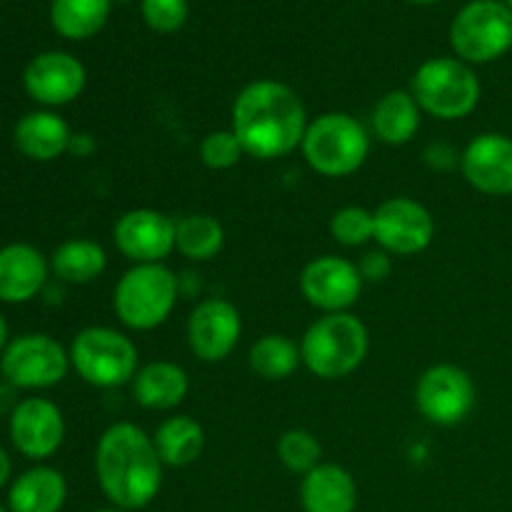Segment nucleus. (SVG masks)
I'll return each mask as SVG.
<instances>
[{
	"instance_id": "1",
	"label": "nucleus",
	"mask_w": 512,
	"mask_h": 512,
	"mask_svg": "<svg viewBox=\"0 0 512 512\" xmlns=\"http://www.w3.org/2000/svg\"><path fill=\"white\" fill-rule=\"evenodd\" d=\"M308 110L290 85L260 78L245 85L233 100L230 130L255 160H278L303 145Z\"/></svg>"
},
{
	"instance_id": "2",
	"label": "nucleus",
	"mask_w": 512,
	"mask_h": 512,
	"mask_svg": "<svg viewBox=\"0 0 512 512\" xmlns=\"http://www.w3.org/2000/svg\"><path fill=\"white\" fill-rule=\"evenodd\" d=\"M163 460L153 435L135 423H113L95 445V475L110 505L143 510L163 488Z\"/></svg>"
},
{
	"instance_id": "3",
	"label": "nucleus",
	"mask_w": 512,
	"mask_h": 512,
	"mask_svg": "<svg viewBox=\"0 0 512 512\" xmlns=\"http://www.w3.org/2000/svg\"><path fill=\"white\" fill-rule=\"evenodd\" d=\"M370 333L353 313L320 315L300 338L303 365L320 380H340L368 358Z\"/></svg>"
},
{
	"instance_id": "4",
	"label": "nucleus",
	"mask_w": 512,
	"mask_h": 512,
	"mask_svg": "<svg viewBox=\"0 0 512 512\" xmlns=\"http://www.w3.org/2000/svg\"><path fill=\"white\" fill-rule=\"evenodd\" d=\"M300 150L305 163L323 178H348L368 160L370 133L350 113L330 110L310 120Z\"/></svg>"
},
{
	"instance_id": "5",
	"label": "nucleus",
	"mask_w": 512,
	"mask_h": 512,
	"mask_svg": "<svg viewBox=\"0 0 512 512\" xmlns=\"http://www.w3.org/2000/svg\"><path fill=\"white\" fill-rule=\"evenodd\" d=\"M178 303V278L165 263L133 265L120 275L113 290V310L130 330H155L173 315Z\"/></svg>"
},
{
	"instance_id": "6",
	"label": "nucleus",
	"mask_w": 512,
	"mask_h": 512,
	"mask_svg": "<svg viewBox=\"0 0 512 512\" xmlns=\"http://www.w3.org/2000/svg\"><path fill=\"white\" fill-rule=\"evenodd\" d=\"M70 368L93 388H120L133 383L138 365V345L125 333L105 325H90L73 338L68 348Z\"/></svg>"
},
{
	"instance_id": "7",
	"label": "nucleus",
	"mask_w": 512,
	"mask_h": 512,
	"mask_svg": "<svg viewBox=\"0 0 512 512\" xmlns=\"http://www.w3.org/2000/svg\"><path fill=\"white\" fill-rule=\"evenodd\" d=\"M410 93L420 110L438 120H463L478 108L480 80L460 58H430L415 70Z\"/></svg>"
},
{
	"instance_id": "8",
	"label": "nucleus",
	"mask_w": 512,
	"mask_h": 512,
	"mask_svg": "<svg viewBox=\"0 0 512 512\" xmlns=\"http://www.w3.org/2000/svg\"><path fill=\"white\" fill-rule=\"evenodd\" d=\"M450 45L463 63H493L512 48V10L498 0H473L455 15Z\"/></svg>"
},
{
	"instance_id": "9",
	"label": "nucleus",
	"mask_w": 512,
	"mask_h": 512,
	"mask_svg": "<svg viewBox=\"0 0 512 512\" xmlns=\"http://www.w3.org/2000/svg\"><path fill=\"white\" fill-rule=\"evenodd\" d=\"M70 370V353L45 333H23L10 338L0 355V375L18 390H48Z\"/></svg>"
},
{
	"instance_id": "10",
	"label": "nucleus",
	"mask_w": 512,
	"mask_h": 512,
	"mask_svg": "<svg viewBox=\"0 0 512 512\" xmlns=\"http://www.w3.org/2000/svg\"><path fill=\"white\" fill-rule=\"evenodd\" d=\"M475 383L453 363L430 365L415 383V408L428 423L440 428L460 425L475 408Z\"/></svg>"
},
{
	"instance_id": "11",
	"label": "nucleus",
	"mask_w": 512,
	"mask_h": 512,
	"mask_svg": "<svg viewBox=\"0 0 512 512\" xmlns=\"http://www.w3.org/2000/svg\"><path fill=\"white\" fill-rule=\"evenodd\" d=\"M375 243L388 255H420L435 240V218L423 203L413 198H388L373 210Z\"/></svg>"
},
{
	"instance_id": "12",
	"label": "nucleus",
	"mask_w": 512,
	"mask_h": 512,
	"mask_svg": "<svg viewBox=\"0 0 512 512\" xmlns=\"http://www.w3.org/2000/svg\"><path fill=\"white\" fill-rule=\"evenodd\" d=\"M300 293L303 298L320 310L328 313H350L363 293V275L358 265L338 255H320L313 258L300 273Z\"/></svg>"
},
{
	"instance_id": "13",
	"label": "nucleus",
	"mask_w": 512,
	"mask_h": 512,
	"mask_svg": "<svg viewBox=\"0 0 512 512\" xmlns=\"http://www.w3.org/2000/svg\"><path fill=\"white\" fill-rule=\"evenodd\" d=\"M10 443L23 458L48 460L63 448L65 418L63 410L48 398H25L8 418Z\"/></svg>"
},
{
	"instance_id": "14",
	"label": "nucleus",
	"mask_w": 512,
	"mask_h": 512,
	"mask_svg": "<svg viewBox=\"0 0 512 512\" xmlns=\"http://www.w3.org/2000/svg\"><path fill=\"white\" fill-rule=\"evenodd\" d=\"M88 83L85 65L63 50L40 53L25 65L23 88L43 108H63L80 98Z\"/></svg>"
},
{
	"instance_id": "15",
	"label": "nucleus",
	"mask_w": 512,
	"mask_h": 512,
	"mask_svg": "<svg viewBox=\"0 0 512 512\" xmlns=\"http://www.w3.org/2000/svg\"><path fill=\"white\" fill-rule=\"evenodd\" d=\"M113 243L133 265L165 263L175 250V220L155 208H133L115 220Z\"/></svg>"
},
{
	"instance_id": "16",
	"label": "nucleus",
	"mask_w": 512,
	"mask_h": 512,
	"mask_svg": "<svg viewBox=\"0 0 512 512\" xmlns=\"http://www.w3.org/2000/svg\"><path fill=\"white\" fill-rule=\"evenodd\" d=\"M243 335L240 310L225 298H208L195 305L188 318V345L203 363L230 358Z\"/></svg>"
},
{
	"instance_id": "17",
	"label": "nucleus",
	"mask_w": 512,
	"mask_h": 512,
	"mask_svg": "<svg viewBox=\"0 0 512 512\" xmlns=\"http://www.w3.org/2000/svg\"><path fill=\"white\" fill-rule=\"evenodd\" d=\"M460 170L478 193L512 195V138L503 133L475 135L460 153Z\"/></svg>"
},
{
	"instance_id": "18",
	"label": "nucleus",
	"mask_w": 512,
	"mask_h": 512,
	"mask_svg": "<svg viewBox=\"0 0 512 512\" xmlns=\"http://www.w3.org/2000/svg\"><path fill=\"white\" fill-rule=\"evenodd\" d=\"M48 275L50 258H45L35 245H3L0 248V303H28L45 288Z\"/></svg>"
},
{
	"instance_id": "19",
	"label": "nucleus",
	"mask_w": 512,
	"mask_h": 512,
	"mask_svg": "<svg viewBox=\"0 0 512 512\" xmlns=\"http://www.w3.org/2000/svg\"><path fill=\"white\" fill-rule=\"evenodd\" d=\"M73 130L55 110L40 108L25 113L13 128V143L33 163H50L70 150Z\"/></svg>"
},
{
	"instance_id": "20",
	"label": "nucleus",
	"mask_w": 512,
	"mask_h": 512,
	"mask_svg": "<svg viewBox=\"0 0 512 512\" xmlns=\"http://www.w3.org/2000/svg\"><path fill=\"white\" fill-rule=\"evenodd\" d=\"M300 505L305 512H355L358 485L343 465L320 463L318 468L303 475Z\"/></svg>"
},
{
	"instance_id": "21",
	"label": "nucleus",
	"mask_w": 512,
	"mask_h": 512,
	"mask_svg": "<svg viewBox=\"0 0 512 512\" xmlns=\"http://www.w3.org/2000/svg\"><path fill=\"white\" fill-rule=\"evenodd\" d=\"M133 398L145 410H175L188 398V373L170 360H153L140 365L133 378Z\"/></svg>"
},
{
	"instance_id": "22",
	"label": "nucleus",
	"mask_w": 512,
	"mask_h": 512,
	"mask_svg": "<svg viewBox=\"0 0 512 512\" xmlns=\"http://www.w3.org/2000/svg\"><path fill=\"white\" fill-rule=\"evenodd\" d=\"M68 500L63 473L50 465H35L13 480L8 490L10 512H60Z\"/></svg>"
},
{
	"instance_id": "23",
	"label": "nucleus",
	"mask_w": 512,
	"mask_h": 512,
	"mask_svg": "<svg viewBox=\"0 0 512 512\" xmlns=\"http://www.w3.org/2000/svg\"><path fill=\"white\" fill-rule=\"evenodd\" d=\"M420 115L423 110L410 90H390L375 103L370 128L380 143L408 145L420 130Z\"/></svg>"
},
{
	"instance_id": "24",
	"label": "nucleus",
	"mask_w": 512,
	"mask_h": 512,
	"mask_svg": "<svg viewBox=\"0 0 512 512\" xmlns=\"http://www.w3.org/2000/svg\"><path fill=\"white\" fill-rule=\"evenodd\" d=\"M153 443L165 468H188L203 455L205 430L190 415H173L155 428Z\"/></svg>"
},
{
	"instance_id": "25",
	"label": "nucleus",
	"mask_w": 512,
	"mask_h": 512,
	"mask_svg": "<svg viewBox=\"0 0 512 512\" xmlns=\"http://www.w3.org/2000/svg\"><path fill=\"white\" fill-rule=\"evenodd\" d=\"M108 268V253L103 245L88 238H73L60 243L50 255V273L68 285H88Z\"/></svg>"
},
{
	"instance_id": "26",
	"label": "nucleus",
	"mask_w": 512,
	"mask_h": 512,
	"mask_svg": "<svg viewBox=\"0 0 512 512\" xmlns=\"http://www.w3.org/2000/svg\"><path fill=\"white\" fill-rule=\"evenodd\" d=\"M113 0H53L50 23L68 40H88L105 28Z\"/></svg>"
},
{
	"instance_id": "27",
	"label": "nucleus",
	"mask_w": 512,
	"mask_h": 512,
	"mask_svg": "<svg viewBox=\"0 0 512 512\" xmlns=\"http://www.w3.org/2000/svg\"><path fill=\"white\" fill-rule=\"evenodd\" d=\"M225 245V228L208 213H193L175 220V250L193 263L218 258Z\"/></svg>"
},
{
	"instance_id": "28",
	"label": "nucleus",
	"mask_w": 512,
	"mask_h": 512,
	"mask_svg": "<svg viewBox=\"0 0 512 512\" xmlns=\"http://www.w3.org/2000/svg\"><path fill=\"white\" fill-rule=\"evenodd\" d=\"M300 363H303V358H300V345L293 338H288V335L268 333L250 345V370L258 378L270 380V383L290 378L300 368Z\"/></svg>"
},
{
	"instance_id": "29",
	"label": "nucleus",
	"mask_w": 512,
	"mask_h": 512,
	"mask_svg": "<svg viewBox=\"0 0 512 512\" xmlns=\"http://www.w3.org/2000/svg\"><path fill=\"white\" fill-rule=\"evenodd\" d=\"M275 453H278V460L283 463V468L295 475H308L310 470L323 463L320 460L323 458V445L305 428L285 430L278 438Z\"/></svg>"
},
{
	"instance_id": "30",
	"label": "nucleus",
	"mask_w": 512,
	"mask_h": 512,
	"mask_svg": "<svg viewBox=\"0 0 512 512\" xmlns=\"http://www.w3.org/2000/svg\"><path fill=\"white\" fill-rule=\"evenodd\" d=\"M330 235L345 248H363L375 240V213L363 205H345L330 218Z\"/></svg>"
},
{
	"instance_id": "31",
	"label": "nucleus",
	"mask_w": 512,
	"mask_h": 512,
	"mask_svg": "<svg viewBox=\"0 0 512 512\" xmlns=\"http://www.w3.org/2000/svg\"><path fill=\"white\" fill-rule=\"evenodd\" d=\"M243 145L233 130H210L200 140V163L210 170H230L243 158Z\"/></svg>"
},
{
	"instance_id": "32",
	"label": "nucleus",
	"mask_w": 512,
	"mask_h": 512,
	"mask_svg": "<svg viewBox=\"0 0 512 512\" xmlns=\"http://www.w3.org/2000/svg\"><path fill=\"white\" fill-rule=\"evenodd\" d=\"M140 13L155 33H178L188 20V0H140Z\"/></svg>"
},
{
	"instance_id": "33",
	"label": "nucleus",
	"mask_w": 512,
	"mask_h": 512,
	"mask_svg": "<svg viewBox=\"0 0 512 512\" xmlns=\"http://www.w3.org/2000/svg\"><path fill=\"white\" fill-rule=\"evenodd\" d=\"M360 275H363L365 283H380L390 275L393 270V260L385 250H370V253L363 255V260L358 263Z\"/></svg>"
},
{
	"instance_id": "34",
	"label": "nucleus",
	"mask_w": 512,
	"mask_h": 512,
	"mask_svg": "<svg viewBox=\"0 0 512 512\" xmlns=\"http://www.w3.org/2000/svg\"><path fill=\"white\" fill-rule=\"evenodd\" d=\"M18 388H13L10 383H5V380H0V418H5V415H13V410L18 408Z\"/></svg>"
},
{
	"instance_id": "35",
	"label": "nucleus",
	"mask_w": 512,
	"mask_h": 512,
	"mask_svg": "<svg viewBox=\"0 0 512 512\" xmlns=\"http://www.w3.org/2000/svg\"><path fill=\"white\" fill-rule=\"evenodd\" d=\"M95 150V140L93 135L88 133H73V140H70V150L68 153L78 155V158H85V155H90Z\"/></svg>"
},
{
	"instance_id": "36",
	"label": "nucleus",
	"mask_w": 512,
	"mask_h": 512,
	"mask_svg": "<svg viewBox=\"0 0 512 512\" xmlns=\"http://www.w3.org/2000/svg\"><path fill=\"white\" fill-rule=\"evenodd\" d=\"M10 473H13V463H10V455L5 453V448L0 445V490L8 485L10 480Z\"/></svg>"
},
{
	"instance_id": "37",
	"label": "nucleus",
	"mask_w": 512,
	"mask_h": 512,
	"mask_svg": "<svg viewBox=\"0 0 512 512\" xmlns=\"http://www.w3.org/2000/svg\"><path fill=\"white\" fill-rule=\"evenodd\" d=\"M10 343V330H8V320L3 318V313H0V355L5 353V348H8Z\"/></svg>"
},
{
	"instance_id": "38",
	"label": "nucleus",
	"mask_w": 512,
	"mask_h": 512,
	"mask_svg": "<svg viewBox=\"0 0 512 512\" xmlns=\"http://www.w3.org/2000/svg\"><path fill=\"white\" fill-rule=\"evenodd\" d=\"M408 3H415V5H433V3H438V0H408Z\"/></svg>"
},
{
	"instance_id": "39",
	"label": "nucleus",
	"mask_w": 512,
	"mask_h": 512,
	"mask_svg": "<svg viewBox=\"0 0 512 512\" xmlns=\"http://www.w3.org/2000/svg\"><path fill=\"white\" fill-rule=\"evenodd\" d=\"M93 512H123V510H118V508H100V510H93Z\"/></svg>"
},
{
	"instance_id": "40",
	"label": "nucleus",
	"mask_w": 512,
	"mask_h": 512,
	"mask_svg": "<svg viewBox=\"0 0 512 512\" xmlns=\"http://www.w3.org/2000/svg\"><path fill=\"white\" fill-rule=\"evenodd\" d=\"M508 8H510V10H512V0H508Z\"/></svg>"
},
{
	"instance_id": "41",
	"label": "nucleus",
	"mask_w": 512,
	"mask_h": 512,
	"mask_svg": "<svg viewBox=\"0 0 512 512\" xmlns=\"http://www.w3.org/2000/svg\"><path fill=\"white\" fill-rule=\"evenodd\" d=\"M118 3H128V0H118Z\"/></svg>"
},
{
	"instance_id": "42",
	"label": "nucleus",
	"mask_w": 512,
	"mask_h": 512,
	"mask_svg": "<svg viewBox=\"0 0 512 512\" xmlns=\"http://www.w3.org/2000/svg\"><path fill=\"white\" fill-rule=\"evenodd\" d=\"M0 512H10V510H5V508H0Z\"/></svg>"
}]
</instances>
